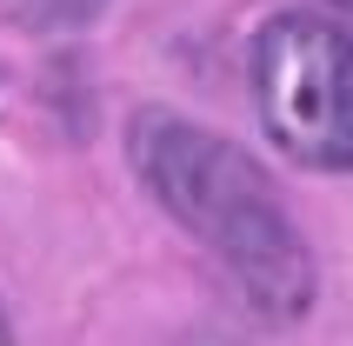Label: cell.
Segmentation results:
<instances>
[{
    "label": "cell",
    "mask_w": 353,
    "mask_h": 346,
    "mask_svg": "<svg viewBox=\"0 0 353 346\" xmlns=\"http://www.w3.org/2000/svg\"><path fill=\"white\" fill-rule=\"evenodd\" d=\"M127 160L147 180V193L234 273V287L267 320H300L314 307L320 293L314 247L294 227L280 187L267 180V167L254 154H240L214 127L140 107L127 120Z\"/></svg>",
    "instance_id": "cell-1"
},
{
    "label": "cell",
    "mask_w": 353,
    "mask_h": 346,
    "mask_svg": "<svg viewBox=\"0 0 353 346\" xmlns=\"http://www.w3.org/2000/svg\"><path fill=\"white\" fill-rule=\"evenodd\" d=\"M260 127L307 173H353V34L327 14H274L254 34Z\"/></svg>",
    "instance_id": "cell-2"
},
{
    "label": "cell",
    "mask_w": 353,
    "mask_h": 346,
    "mask_svg": "<svg viewBox=\"0 0 353 346\" xmlns=\"http://www.w3.org/2000/svg\"><path fill=\"white\" fill-rule=\"evenodd\" d=\"M0 346H14V333H7V313H0Z\"/></svg>",
    "instance_id": "cell-3"
},
{
    "label": "cell",
    "mask_w": 353,
    "mask_h": 346,
    "mask_svg": "<svg viewBox=\"0 0 353 346\" xmlns=\"http://www.w3.org/2000/svg\"><path fill=\"white\" fill-rule=\"evenodd\" d=\"M187 346H234V340H187Z\"/></svg>",
    "instance_id": "cell-4"
},
{
    "label": "cell",
    "mask_w": 353,
    "mask_h": 346,
    "mask_svg": "<svg viewBox=\"0 0 353 346\" xmlns=\"http://www.w3.org/2000/svg\"><path fill=\"white\" fill-rule=\"evenodd\" d=\"M334 7H340V14H353V0H334Z\"/></svg>",
    "instance_id": "cell-5"
}]
</instances>
